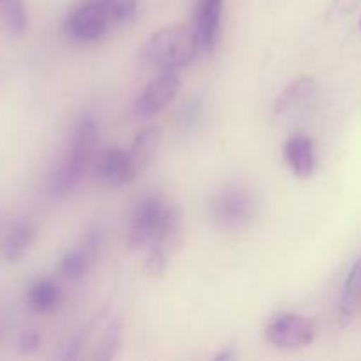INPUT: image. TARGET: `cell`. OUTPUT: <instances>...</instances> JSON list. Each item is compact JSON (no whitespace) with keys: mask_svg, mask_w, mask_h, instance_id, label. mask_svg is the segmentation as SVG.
Wrapping results in <instances>:
<instances>
[{"mask_svg":"<svg viewBox=\"0 0 361 361\" xmlns=\"http://www.w3.org/2000/svg\"><path fill=\"white\" fill-rule=\"evenodd\" d=\"M99 126L90 113L78 118L62 157L49 176V194L53 197H67L87 175L88 168L97 157Z\"/></svg>","mask_w":361,"mask_h":361,"instance_id":"cell-1","label":"cell"},{"mask_svg":"<svg viewBox=\"0 0 361 361\" xmlns=\"http://www.w3.org/2000/svg\"><path fill=\"white\" fill-rule=\"evenodd\" d=\"M201 44L194 28L171 25L150 35L141 49V56L148 66L161 71H176L192 62Z\"/></svg>","mask_w":361,"mask_h":361,"instance_id":"cell-2","label":"cell"},{"mask_svg":"<svg viewBox=\"0 0 361 361\" xmlns=\"http://www.w3.org/2000/svg\"><path fill=\"white\" fill-rule=\"evenodd\" d=\"M176 207L161 194H147L136 201L127 221L126 245L130 252L148 249L175 214Z\"/></svg>","mask_w":361,"mask_h":361,"instance_id":"cell-3","label":"cell"},{"mask_svg":"<svg viewBox=\"0 0 361 361\" xmlns=\"http://www.w3.org/2000/svg\"><path fill=\"white\" fill-rule=\"evenodd\" d=\"M210 217L224 231H240L252 224L259 212V201L254 190L240 183H229L212 196Z\"/></svg>","mask_w":361,"mask_h":361,"instance_id":"cell-4","label":"cell"},{"mask_svg":"<svg viewBox=\"0 0 361 361\" xmlns=\"http://www.w3.org/2000/svg\"><path fill=\"white\" fill-rule=\"evenodd\" d=\"M113 27V21L95 0H81L63 20V34L69 41L78 44L99 41Z\"/></svg>","mask_w":361,"mask_h":361,"instance_id":"cell-5","label":"cell"},{"mask_svg":"<svg viewBox=\"0 0 361 361\" xmlns=\"http://www.w3.org/2000/svg\"><path fill=\"white\" fill-rule=\"evenodd\" d=\"M317 328L310 317L296 312L279 314L264 328V337L279 349H303L316 341Z\"/></svg>","mask_w":361,"mask_h":361,"instance_id":"cell-6","label":"cell"},{"mask_svg":"<svg viewBox=\"0 0 361 361\" xmlns=\"http://www.w3.org/2000/svg\"><path fill=\"white\" fill-rule=\"evenodd\" d=\"M183 242V221L182 214L176 208L175 214L171 215L166 228L162 229L161 235L154 240L147 249V257L143 263V271L148 277H159L168 270L173 256L180 250Z\"/></svg>","mask_w":361,"mask_h":361,"instance_id":"cell-7","label":"cell"},{"mask_svg":"<svg viewBox=\"0 0 361 361\" xmlns=\"http://www.w3.org/2000/svg\"><path fill=\"white\" fill-rule=\"evenodd\" d=\"M182 81L176 71H162L137 95L134 102V115L140 120H150L164 111L178 95Z\"/></svg>","mask_w":361,"mask_h":361,"instance_id":"cell-8","label":"cell"},{"mask_svg":"<svg viewBox=\"0 0 361 361\" xmlns=\"http://www.w3.org/2000/svg\"><path fill=\"white\" fill-rule=\"evenodd\" d=\"M92 168H94L95 182L108 189H118V187L127 185L140 175L133 157H130V152H126L118 147H111L101 152L95 157Z\"/></svg>","mask_w":361,"mask_h":361,"instance_id":"cell-9","label":"cell"},{"mask_svg":"<svg viewBox=\"0 0 361 361\" xmlns=\"http://www.w3.org/2000/svg\"><path fill=\"white\" fill-rule=\"evenodd\" d=\"M222 9L224 0H197L194 13V32L200 39L201 49L212 53L221 41Z\"/></svg>","mask_w":361,"mask_h":361,"instance_id":"cell-10","label":"cell"},{"mask_svg":"<svg viewBox=\"0 0 361 361\" xmlns=\"http://www.w3.org/2000/svg\"><path fill=\"white\" fill-rule=\"evenodd\" d=\"M282 155H284L286 166L296 178L307 180L316 173L317 152L316 143L310 136L295 134L289 137L282 148Z\"/></svg>","mask_w":361,"mask_h":361,"instance_id":"cell-11","label":"cell"},{"mask_svg":"<svg viewBox=\"0 0 361 361\" xmlns=\"http://www.w3.org/2000/svg\"><path fill=\"white\" fill-rule=\"evenodd\" d=\"M25 300L32 312L39 316H48L55 312L62 303V289L53 279L37 277L27 288Z\"/></svg>","mask_w":361,"mask_h":361,"instance_id":"cell-12","label":"cell"},{"mask_svg":"<svg viewBox=\"0 0 361 361\" xmlns=\"http://www.w3.org/2000/svg\"><path fill=\"white\" fill-rule=\"evenodd\" d=\"M37 238V228L30 222H18L0 242V257L7 263H18L28 254Z\"/></svg>","mask_w":361,"mask_h":361,"instance_id":"cell-13","label":"cell"},{"mask_svg":"<svg viewBox=\"0 0 361 361\" xmlns=\"http://www.w3.org/2000/svg\"><path fill=\"white\" fill-rule=\"evenodd\" d=\"M316 92L317 83L314 78H296V80H293L291 83L279 94L277 101H275L274 104V113L281 116L288 115V113L298 109L300 106L312 101V99L316 97Z\"/></svg>","mask_w":361,"mask_h":361,"instance_id":"cell-14","label":"cell"},{"mask_svg":"<svg viewBox=\"0 0 361 361\" xmlns=\"http://www.w3.org/2000/svg\"><path fill=\"white\" fill-rule=\"evenodd\" d=\"M162 140L164 134L159 126H148L136 134L129 152L140 175L155 161L162 147Z\"/></svg>","mask_w":361,"mask_h":361,"instance_id":"cell-15","label":"cell"},{"mask_svg":"<svg viewBox=\"0 0 361 361\" xmlns=\"http://www.w3.org/2000/svg\"><path fill=\"white\" fill-rule=\"evenodd\" d=\"M361 302V256L355 261V264L349 270L345 277L344 286L341 293V303H338V312H341L342 323H351L356 316V310Z\"/></svg>","mask_w":361,"mask_h":361,"instance_id":"cell-16","label":"cell"},{"mask_svg":"<svg viewBox=\"0 0 361 361\" xmlns=\"http://www.w3.org/2000/svg\"><path fill=\"white\" fill-rule=\"evenodd\" d=\"M92 261L94 257L83 245L74 247V249L67 250L62 259L59 261V274L69 281H80L88 274Z\"/></svg>","mask_w":361,"mask_h":361,"instance_id":"cell-17","label":"cell"},{"mask_svg":"<svg viewBox=\"0 0 361 361\" xmlns=\"http://www.w3.org/2000/svg\"><path fill=\"white\" fill-rule=\"evenodd\" d=\"M4 27L13 37H23L28 30V13L23 0H2L0 9Z\"/></svg>","mask_w":361,"mask_h":361,"instance_id":"cell-18","label":"cell"},{"mask_svg":"<svg viewBox=\"0 0 361 361\" xmlns=\"http://www.w3.org/2000/svg\"><path fill=\"white\" fill-rule=\"evenodd\" d=\"M104 9L113 25H122L133 20L137 13V0H95Z\"/></svg>","mask_w":361,"mask_h":361,"instance_id":"cell-19","label":"cell"},{"mask_svg":"<svg viewBox=\"0 0 361 361\" xmlns=\"http://www.w3.org/2000/svg\"><path fill=\"white\" fill-rule=\"evenodd\" d=\"M120 341H122V330H120L118 324H111L104 331V337L101 338V342H99L94 358L99 361H108L115 358L116 351L120 348Z\"/></svg>","mask_w":361,"mask_h":361,"instance_id":"cell-20","label":"cell"},{"mask_svg":"<svg viewBox=\"0 0 361 361\" xmlns=\"http://www.w3.org/2000/svg\"><path fill=\"white\" fill-rule=\"evenodd\" d=\"M41 345V335L35 330H25L23 334L20 335V341H18V348H20L21 353L25 355H30V353H35Z\"/></svg>","mask_w":361,"mask_h":361,"instance_id":"cell-21","label":"cell"},{"mask_svg":"<svg viewBox=\"0 0 361 361\" xmlns=\"http://www.w3.org/2000/svg\"><path fill=\"white\" fill-rule=\"evenodd\" d=\"M102 243H104V235H102L99 226H94V228L87 233V236H85L83 247L92 254V257H95L99 250L102 249Z\"/></svg>","mask_w":361,"mask_h":361,"instance_id":"cell-22","label":"cell"},{"mask_svg":"<svg viewBox=\"0 0 361 361\" xmlns=\"http://www.w3.org/2000/svg\"><path fill=\"white\" fill-rule=\"evenodd\" d=\"M180 118H178V123L182 127H194V123H197V120H200V106H197V102H187V104H183L182 108H180L178 111Z\"/></svg>","mask_w":361,"mask_h":361,"instance_id":"cell-23","label":"cell"},{"mask_svg":"<svg viewBox=\"0 0 361 361\" xmlns=\"http://www.w3.org/2000/svg\"><path fill=\"white\" fill-rule=\"evenodd\" d=\"M233 358V355H231V353H229V351H222L221 353V355H217V356H215V360H217V361H222V360H231Z\"/></svg>","mask_w":361,"mask_h":361,"instance_id":"cell-24","label":"cell"},{"mask_svg":"<svg viewBox=\"0 0 361 361\" xmlns=\"http://www.w3.org/2000/svg\"><path fill=\"white\" fill-rule=\"evenodd\" d=\"M360 28H361V25H360Z\"/></svg>","mask_w":361,"mask_h":361,"instance_id":"cell-25","label":"cell"}]
</instances>
